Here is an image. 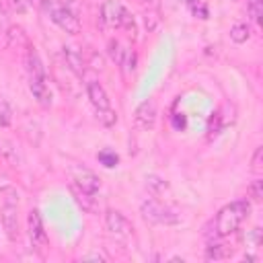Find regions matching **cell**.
<instances>
[{
    "label": "cell",
    "instance_id": "cell-1",
    "mask_svg": "<svg viewBox=\"0 0 263 263\" xmlns=\"http://www.w3.org/2000/svg\"><path fill=\"white\" fill-rule=\"evenodd\" d=\"M251 214V203L247 199H236V201H230L228 205H224L216 220H214V230H212V236L214 238H224L232 232H236L240 228V224L249 218Z\"/></svg>",
    "mask_w": 263,
    "mask_h": 263
},
{
    "label": "cell",
    "instance_id": "cell-2",
    "mask_svg": "<svg viewBox=\"0 0 263 263\" xmlns=\"http://www.w3.org/2000/svg\"><path fill=\"white\" fill-rule=\"evenodd\" d=\"M39 4L45 8V12L49 14V18L62 31H66L68 35L80 33V21H78V16L68 6H64L60 0H39Z\"/></svg>",
    "mask_w": 263,
    "mask_h": 263
},
{
    "label": "cell",
    "instance_id": "cell-3",
    "mask_svg": "<svg viewBox=\"0 0 263 263\" xmlns=\"http://www.w3.org/2000/svg\"><path fill=\"white\" fill-rule=\"evenodd\" d=\"M140 214L146 222L158 224V226H173V224H179L181 220L175 210H171L158 199H144L140 205Z\"/></svg>",
    "mask_w": 263,
    "mask_h": 263
},
{
    "label": "cell",
    "instance_id": "cell-4",
    "mask_svg": "<svg viewBox=\"0 0 263 263\" xmlns=\"http://www.w3.org/2000/svg\"><path fill=\"white\" fill-rule=\"evenodd\" d=\"M70 179L74 183V189L82 191V193H88V195H95L99 189H101V179L90 171L86 168L84 164H74L70 166Z\"/></svg>",
    "mask_w": 263,
    "mask_h": 263
},
{
    "label": "cell",
    "instance_id": "cell-5",
    "mask_svg": "<svg viewBox=\"0 0 263 263\" xmlns=\"http://www.w3.org/2000/svg\"><path fill=\"white\" fill-rule=\"evenodd\" d=\"M16 193L12 191L10 197H4V205L0 210V220H2V228L8 236V240H16L18 238V208H16Z\"/></svg>",
    "mask_w": 263,
    "mask_h": 263
},
{
    "label": "cell",
    "instance_id": "cell-6",
    "mask_svg": "<svg viewBox=\"0 0 263 263\" xmlns=\"http://www.w3.org/2000/svg\"><path fill=\"white\" fill-rule=\"evenodd\" d=\"M27 232H29V240H31L35 251L41 253V251L47 249L49 240H47V232H45V226H43L39 210H31L27 214Z\"/></svg>",
    "mask_w": 263,
    "mask_h": 263
},
{
    "label": "cell",
    "instance_id": "cell-7",
    "mask_svg": "<svg viewBox=\"0 0 263 263\" xmlns=\"http://www.w3.org/2000/svg\"><path fill=\"white\" fill-rule=\"evenodd\" d=\"M105 228L109 230V234L121 236V238L134 234L132 222H129L121 212H117V210H107V212H105Z\"/></svg>",
    "mask_w": 263,
    "mask_h": 263
},
{
    "label": "cell",
    "instance_id": "cell-8",
    "mask_svg": "<svg viewBox=\"0 0 263 263\" xmlns=\"http://www.w3.org/2000/svg\"><path fill=\"white\" fill-rule=\"evenodd\" d=\"M125 6L119 2V0H105L103 6H101V23L107 27V29H119L121 27V18L125 14Z\"/></svg>",
    "mask_w": 263,
    "mask_h": 263
},
{
    "label": "cell",
    "instance_id": "cell-9",
    "mask_svg": "<svg viewBox=\"0 0 263 263\" xmlns=\"http://www.w3.org/2000/svg\"><path fill=\"white\" fill-rule=\"evenodd\" d=\"M29 90L33 95V99L41 105V107H49L51 105V90L45 82V76H35L29 74Z\"/></svg>",
    "mask_w": 263,
    "mask_h": 263
},
{
    "label": "cell",
    "instance_id": "cell-10",
    "mask_svg": "<svg viewBox=\"0 0 263 263\" xmlns=\"http://www.w3.org/2000/svg\"><path fill=\"white\" fill-rule=\"evenodd\" d=\"M134 121L140 129H152L154 121H156V105L154 101H144L138 105L136 113H134Z\"/></svg>",
    "mask_w": 263,
    "mask_h": 263
},
{
    "label": "cell",
    "instance_id": "cell-11",
    "mask_svg": "<svg viewBox=\"0 0 263 263\" xmlns=\"http://www.w3.org/2000/svg\"><path fill=\"white\" fill-rule=\"evenodd\" d=\"M86 95H88V99H90V103H92L95 109L111 107V105H109V97H107L105 88L101 86V82H97V80L86 82Z\"/></svg>",
    "mask_w": 263,
    "mask_h": 263
},
{
    "label": "cell",
    "instance_id": "cell-12",
    "mask_svg": "<svg viewBox=\"0 0 263 263\" xmlns=\"http://www.w3.org/2000/svg\"><path fill=\"white\" fill-rule=\"evenodd\" d=\"M232 255H234V249L226 242H218V238H214L205 249L208 261H224V259H230Z\"/></svg>",
    "mask_w": 263,
    "mask_h": 263
},
{
    "label": "cell",
    "instance_id": "cell-13",
    "mask_svg": "<svg viewBox=\"0 0 263 263\" xmlns=\"http://www.w3.org/2000/svg\"><path fill=\"white\" fill-rule=\"evenodd\" d=\"M64 60H66L68 68H70L74 74L82 76V72H84V66H86L82 51H78V49H76V47H72V45H66V47H64Z\"/></svg>",
    "mask_w": 263,
    "mask_h": 263
},
{
    "label": "cell",
    "instance_id": "cell-14",
    "mask_svg": "<svg viewBox=\"0 0 263 263\" xmlns=\"http://www.w3.org/2000/svg\"><path fill=\"white\" fill-rule=\"evenodd\" d=\"M146 187H148V191H150L154 197H160V195H164V193L168 191V183H166L164 179L156 177V175L146 177Z\"/></svg>",
    "mask_w": 263,
    "mask_h": 263
},
{
    "label": "cell",
    "instance_id": "cell-15",
    "mask_svg": "<svg viewBox=\"0 0 263 263\" xmlns=\"http://www.w3.org/2000/svg\"><path fill=\"white\" fill-rule=\"evenodd\" d=\"M251 37V27L247 23H234L230 27V39L234 43H245Z\"/></svg>",
    "mask_w": 263,
    "mask_h": 263
},
{
    "label": "cell",
    "instance_id": "cell-16",
    "mask_svg": "<svg viewBox=\"0 0 263 263\" xmlns=\"http://www.w3.org/2000/svg\"><path fill=\"white\" fill-rule=\"evenodd\" d=\"M27 74L45 76V68H43V64H41L39 55H37L33 49H29V53H27Z\"/></svg>",
    "mask_w": 263,
    "mask_h": 263
},
{
    "label": "cell",
    "instance_id": "cell-17",
    "mask_svg": "<svg viewBox=\"0 0 263 263\" xmlns=\"http://www.w3.org/2000/svg\"><path fill=\"white\" fill-rule=\"evenodd\" d=\"M97 160H99L103 166H107V168H113V166L119 164L117 152H113V150H109V148H103V150L97 154Z\"/></svg>",
    "mask_w": 263,
    "mask_h": 263
},
{
    "label": "cell",
    "instance_id": "cell-18",
    "mask_svg": "<svg viewBox=\"0 0 263 263\" xmlns=\"http://www.w3.org/2000/svg\"><path fill=\"white\" fill-rule=\"evenodd\" d=\"M119 66H121V70H123L125 74L134 72V70H136V51H132L129 47H125V49H123V53H121Z\"/></svg>",
    "mask_w": 263,
    "mask_h": 263
},
{
    "label": "cell",
    "instance_id": "cell-19",
    "mask_svg": "<svg viewBox=\"0 0 263 263\" xmlns=\"http://www.w3.org/2000/svg\"><path fill=\"white\" fill-rule=\"evenodd\" d=\"M247 14L253 23H261V14H263V0H247Z\"/></svg>",
    "mask_w": 263,
    "mask_h": 263
},
{
    "label": "cell",
    "instance_id": "cell-20",
    "mask_svg": "<svg viewBox=\"0 0 263 263\" xmlns=\"http://www.w3.org/2000/svg\"><path fill=\"white\" fill-rule=\"evenodd\" d=\"M97 119H99V123H101V125L111 127V125H115V121H117V113H115L111 107L97 109Z\"/></svg>",
    "mask_w": 263,
    "mask_h": 263
},
{
    "label": "cell",
    "instance_id": "cell-21",
    "mask_svg": "<svg viewBox=\"0 0 263 263\" xmlns=\"http://www.w3.org/2000/svg\"><path fill=\"white\" fill-rule=\"evenodd\" d=\"M247 195H249L253 201H261V199H263V181H261V179H255V181L247 187Z\"/></svg>",
    "mask_w": 263,
    "mask_h": 263
},
{
    "label": "cell",
    "instance_id": "cell-22",
    "mask_svg": "<svg viewBox=\"0 0 263 263\" xmlns=\"http://www.w3.org/2000/svg\"><path fill=\"white\" fill-rule=\"evenodd\" d=\"M187 6H189V10H191L195 16L208 18V6H205L203 0H187Z\"/></svg>",
    "mask_w": 263,
    "mask_h": 263
},
{
    "label": "cell",
    "instance_id": "cell-23",
    "mask_svg": "<svg viewBox=\"0 0 263 263\" xmlns=\"http://www.w3.org/2000/svg\"><path fill=\"white\" fill-rule=\"evenodd\" d=\"M158 21H160L158 10H156V8H148V10H146V14H144L146 29H148V31H154V29H156V25H158Z\"/></svg>",
    "mask_w": 263,
    "mask_h": 263
},
{
    "label": "cell",
    "instance_id": "cell-24",
    "mask_svg": "<svg viewBox=\"0 0 263 263\" xmlns=\"http://www.w3.org/2000/svg\"><path fill=\"white\" fill-rule=\"evenodd\" d=\"M107 51H109V58L115 62V64H119V60H121V53H123V49H121V45H119V41L117 39H111L109 43H107Z\"/></svg>",
    "mask_w": 263,
    "mask_h": 263
},
{
    "label": "cell",
    "instance_id": "cell-25",
    "mask_svg": "<svg viewBox=\"0 0 263 263\" xmlns=\"http://www.w3.org/2000/svg\"><path fill=\"white\" fill-rule=\"evenodd\" d=\"M10 119H12V111H10L8 103L6 101H0V127L10 125Z\"/></svg>",
    "mask_w": 263,
    "mask_h": 263
},
{
    "label": "cell",
    "instance_id": "cell-26",
    "mask_svg": "<svg viewBox=\"0 0 263 263\" xmlns=\"http://www.w3.org/2000/svg\"><path fill=\"white\" fill-rule=\"evenodd\" d=\"M261 156H263V148L257 146L255 152H253V158H251V168H253L255 173H261V168H263V164H261Z\"/></svg>",
    "mask_w": 263,
    "mask_h": 263
},
{
    "label": "cell",
    "instance_id": "cell-27",
    "mask_svg": "<svg viewBox=\"0 0 263 263\" xmlns=\"http://www.w3.org/2000/svg\"><path fill=\"white\" fill-rule=\"evenodd\" d=\"M8 29V8L6 4L0 0V33H4Z\"/></svg>",
    "mask_w": 263,
    "mask_h": 263
},
{
    "label": "cell",
    "instance_id": "cell-28",
    "mask_svg": "<svg viewBox=\"0 0 263 263\" xmlns=\"http://www.w3.org/2000/svg\"><path fill=\"white\" fill-rule=\"evenodd\" d=\"M10 8H12L14 12L23 14V12H27L29 4H27V0H10Z\"/></svg>",
    "mask_w": 263,
    "mask_h": 263
},
{
    "label": "cell",
    "instance_id": "cell-29",
    "mask_svg": "<svg viewBox=\"0 0 263 263\" xmlns=\"http://www.w3.org/2000/svg\"><path fill=\"white\" fill-rule=\"evenodd\" d=\"M173 125H175L177 129H185V125H187L185 115H183V113H175V115H173Z\"/></svg>",
    "mask_w": 263,
    "mask_h": 263
},
{
    "label": "cell",
    "instance_id": "cell-30",
    "mask_svg": "<svg viewBox=\"0 0 263 263\" xmlns=\"http://www.w3.org/2000/svg\"><path fill=\"white\" fill-rule=\"evenodd\" d=\"M92 68L103 70V60H101V55H97V53H92Z\"/></svg>",
    "mask_w": 263,
    "mask_h": 263
},
{
    "label": "cell",
    "instance_id": "cell-31",
    "mask_svg": "<svg viewBox=\"0 0 263 263\" xmlns=\"http://www.w3.org/2000/svg\"><path fill=\"white\" fill-rule=\"evenodd\" d=\"M84 259H103V261H105L107 257L101 255V253H88V255H84Z\"/></svg>",
    "mask_w": 263,
    "mask_h": 263
},
{
    "label": "cell",
    "instance_id": "cell-32",
    "mask_svg": "<svg viewBox=\"0 0 263 263\" xmlns=\"http://www.w3.org/2000/svg\"><path fill=\"white\" fill-rule=\"evenodd\" d=\"M144 2H148V8H156V6H158L156 0H144Z\"/></svg>",
    "mask_w": 263,
    "mask_h": 263
},
{
    "label": "cell",
    "instance_id": "cell-33",
    "mask_svg": "<svg viewBox=\"0 0 263 263\" xmlns=\"http://www.w3.org/2000/svg\"><path fill=\"white\" fill-rule=\"evenodd\" d=\"M232 2H236V0H232Z\"/></svg>",
    "mask_w": 263,
    "mask_h": 263
}]
</instances>
